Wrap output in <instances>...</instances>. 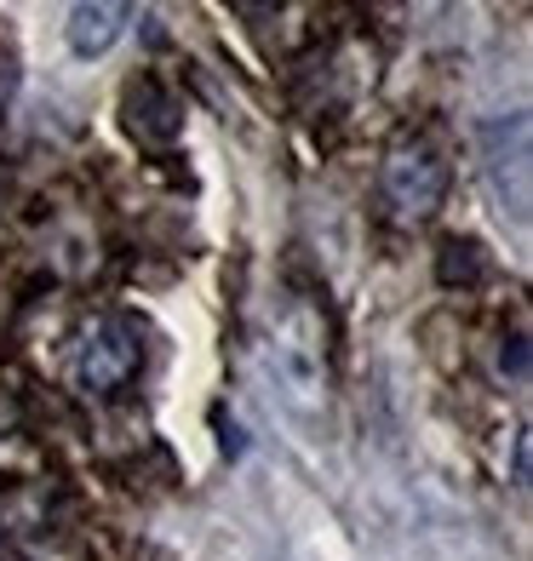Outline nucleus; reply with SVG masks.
Masks as SVG:
<instances>
[{
	"mask_svg": "<svg viewBox=\"0 0 533 561\" xmlns=\"http://www.w3.org/2000/svg\"><path fill=\"white\" fill-rule=\"evenodd\" d=\"M436 275H442V287H481V280L494 275V259H488V247H481L476 236H447L442 252H436Z\"/></svg>",
	"mask_w": 533,
	"mask_h": 561,
	"instance_id": "nucleus-6",
	"label": "nucleus"
},
{
	"mask_svg": "<svg viewBox=\"0 0 533 561\" xmlns=\"http://www.w3.org/2000/svg\"><path fill=\"white\" fill-rule=\"evenodd\" d=\"M499 367H511V378H528V339L511 333V350H499Z\"/></svg>",
	"mask_w": 533,
	"mask_h": 561,
	"instance_id": "nucleus-8",
	"label": "nucleus"
},
{
	"mask_svg": "<svg viewBox=\"0 0 533 561\" xmlns=\"http://www.w3.org/2000/svg\"><path fill=\"white\" fill-rule=\"evenodd\" d=\"M481 178H488L499 213L528 224V115H504L481 133Z\"/></svg>",
	"mask_w": 533,
	"mask_h": 561,
	"instance_id": "nucleus-3",
	"label": "nucleus"
},
{
	"mask_svg": "<svg viewBox=\"0 0 533 561\" xmlns=\"http://www.w3.org/2000/svg\"><path fill=\"white\" fill-rule=\"evenodd\" d=\"M121 126L144 149H172L184 138V104H178L172 87H161L156 75H138V81H126V92H121Z\"/></svg>",
	"mask_w": 533,
	"mask_h": 561,
	"instance_id": "nucleus-4",
	"label": "nucleus"
},
{
	"mask_svg": "<svg viewBox=\"0 0 533 561\" xmlns=\"http://www.w3.org/2000/svg\"><path fill=\"white\" fill-rule=\"evenodd\" d=\"M18 98V58H12V46H0V110H7Z\"/></svg>",
	"mask_w": 533,
	"mask_h": 561,
	"instance_id": "nucleus-7",
	"label": "nucleus"
},
{
	"mask_svg": "<svg viewBox=\"0 0 533 561\" xmlns=\"http://www.w3.org/2000/svg\"><path fill=\"white\" fill-rule=\"evenodd\" d=\"M126 18H133V12H126L121 0H92V7H75L69 12V30H64L69 35V53L75 58H104L110 46L121 41Z\"/></svg>",
	"mask_w": 533,
	"mask_h": 561,
	"instance_id": "nucleus-5",
	"label": "nucleus"
},
{
	"mask_svg": "<svg viewBox=\"0 0 533 561\" xmlns=\"http://www.w3.org/2000/svg\"><path fill=\"white\" fill-rule=\"evenodd\" d=\"M447 184H453V172H447V156L436 144H430L424 133L413 138H396L385 149V172H378V195H385V207L396 224H430L442 213V201H447Z\"/></svg>",
	"mask_w": 533,
	"mask_h": 561,
	"instance_id": "nucleus-2",
	"label": "nucleus"
},
{
	"mask_svg": "<svg viewBox=\"0 0 533 561\" xmlns=\"http://www.w3.org/2000/svg\"><path fill=\"white\" fill-rule=\"evenodd\" d=\"M144 373V333L126 316H92L69 344V385L81 396H121Z\"/></svg>",
	"mask_w": 533,
	"mask_h": 561,
	"instance_id": "nucleus-1",
	"label": "nucleus"
}]
</instances>
